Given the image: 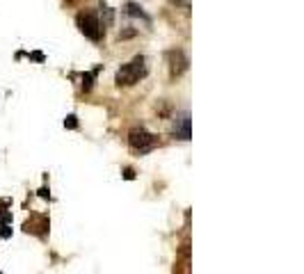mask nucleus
<instances>
[{
    "label": "nucleus",
    "instance_id": "f257e3e1",
    "mask_svg": "<svg viewBox=\"0 0 304 274\" xmlns=\"http://www.w3.org/2000/svg\"><path fill=\"white\" fill-rule=\"evenodd\" d=\"M146 75V67H144V57H135L133 62L124 64L117 71V85L119 87H131L135 82H139V78Z\"/></svg>",
    "mask_w": 304,
    "mask_h": 274
},
{
    "label": "nucleus",
    "instance_id": "f03ea898",
    "mask_svg": "<svg viewBox=\"0 0 304 274\" xmlns=\"http://www.w3.org/2000/svg\"><path fill=\"white\" fill-rule=\"evenodd\" d=\"M76 23H78L80 32L85 34L87 39L99 41L101 37H103V27H101V23H99V16H96V12H92V9L80 12L78 19H76Z\"/></svg>",
    "mask_w": 304,
    "mask_h": 274
},
{
    "label": "nucleus",
    "instance_id": "7ed1b4c3",
    "mask_svg": "<svg viewBox=\"0 0 304 274\" xmlns=\"http://www.w3.org/2000/svg\"><path fill=\"white\" fill-rule=\"evenodd\" d=\"M128 144H131L133 151H138V153H149L153 149L158 147V137L151 133H146L144 128H135L131 130L128 135Z\"/></svg>",
    "mask_w": 304,
    "mask_h": 274
},
{
    "label": "nucleus",
    "instance_id": "20e7f679",
    "mask_svg": "<svg viewBox=\"0 0 304 274\" xmlns=\"http://www.w3.org/2000/svg\"><path fill=\"white\" fill-rule=\"evenodd\" d=\"M167 60H169V71L172 75H181L188 69V60H185V55L181 50H172V53H167Z\"/></svg>",
    "mask_w": 304,
    "mask_h": 274
},
{
    "label": "nucleus",
    "instance_id": "39448f33",
    "mask_svg": "<svg viewBox=\"0 0 304 274\" xmlns=\"http://www.w3.org/2000/svg\"><path fill=\"white\" fill-rule=\"evenodd\" d=\"M174 135L181 140H190V114L183 112L174 119Z\"/></svg>",
    "mask_w": 304,
    "mask_h": 274
},
{
    "label": "nucleus",
    "instance_id": "423d86ee",
    "mask_svg": "<svg viewBox=\"0 0 304 274\" xmlns=\"http://www.w3.org/2000/svg\"><path fill=\"white\" fill-rule=\"evenodd\" d=\"M12 222V213L5 206H0V224H9Z\"/></svg>",
    "mask_w": 304,
    "mask_h": 274
},
{
    "label": "nucleus",
    "instance_id": "0eeeda50",
    "mask_svg": "<svg viewBox=\"0 0 304 274\" xmlns=\"http://www.w3.org/2000/svg\"><path fill=\"white\" fill-rule=\"evenodd\" d=\"M169 5H176L181 9H190V0H169Z\"/></svg>",
    "mask_w": 304,
    "mask_h": 274
},
{
    "label": "nucleus",
    "instance_id": "6e6552de",
    "mask_svg": "<svg viewBox=\"0 0 304 274\" xmlns=\"http://www.w3.org/2000/svg\"><path fill=\"white\" fill-rule=\"evenodd\" d=\"M64 126L66 128H76V126H78V121H76V117H73V114H69V117L64 119Z\"/></svg>",
    "mask_w": 304,
    "mask_h": 274
},
{
    "label": "nucleus",
    "instance_id": "1a4fd4ad",
    "mask_svg": "<svg viewBox=\"0 0 304 274\" xmlns=\"http://www.w3.org/2000/svg\"><path fill=\"white\" fill-rule=\"evenodd\" d=\"M12 231H9V224H0V238H9Z\"/></svg>",
    "mask_w": 304,
    "mask_h": 274
},
{
    "label": "nucleus",
    "instance_id": "9d476101",
    "mask_svg": "<svg viewBox=\"0 0 304 274\" xmlns=\"http://www.w3.org/2000/svg\"><path fill=\"white\" fill-rule=\"evenodd\" d=\"M85 89H92V75H85V82H83Z\"/></svg>",
    "mask_w": 304,
    "mask_h": 274
},
{
    "label": "nucleus",
    "instance_id": "9b49d317",
    "mask_svg": "<svg viewBox=\"0 0 304 274\" xmlns=\"http://www.w3.org/2000/svg\"><path fill=\"white\" fill-rule=\"evenodd\" d=\"M124 176H126V178H128V181H131V178H135V174H133V169H126V172H124Z\"/></svg>",
    "mask_w": 304,
    "mask_h": 274
}]
</instances>
